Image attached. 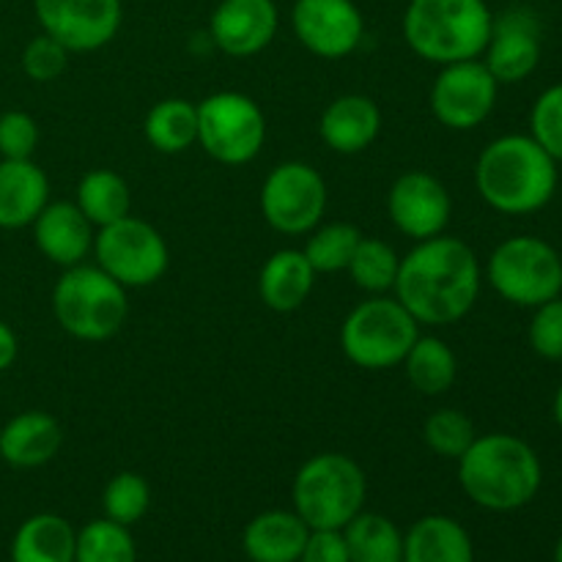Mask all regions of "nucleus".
Segmentation results:
<instances>
[{
	"mask_svg": "<svg viewBox=\"0 0 562 562\" xmlns=\"http://www.w3.org/2000/svg\"><path fill=\"white\" fill-rule=\"evenodd\" d=\"M33 9L42 31L69 53H93L121 27V0H33Z\"/></svg>",
	"mask_w": 562,
	"mask_h": 562,
	"instance_id": "13",
	"label": "nucleus"
},
{
	"mask_svg": "<svg viewBox=\"0 0 562 562\" xmlns=\"http://www.w3.org/2000/svg\"><path fill=\"white\" fill-rule=\"evenodd\" d=\"M77 532L64 516L36 514L11 541V562H75Z\"/></svg>",
	"mask_w": 562,
	"mask_h": 562,
	"instance_id": "25",
	"label": "nucleus"
},
{
	"mask_svg": "<svg viewBox=\"0 0 562 562\" xmlns=\"http://www.w3.org/2000/svg\"><path fill=\"white\" fill-rule=\"evenodd\" d=\"M499 82L483 60H459L442 66L431 88V110L448 130L470 132L492 115Z\"/></svg>",
	"mask_w": 562,
	"mask_h": 562,
	"instance_id": "12",
	"label": "nucleus"
},
{
	"mask_svg": "<svg viewBox=\"0 0 562 562\" xmlns=\"http://www.w3.org/2000/svg\"><path fill=\"white\" fill-rule=\"evenodd\" d=\"M459 481L475 505L494 514H510L536 499L543 467L525 439L486 434L459 459Z\"/></svg>",
	"mask_w": 562,
	"mask_h": 562,
	"instance_id": "2",
	"label": "nucleus"
},
{
	"mask_svg": "<svg viewBox=\"0 0 562 562\" xmlns=\"http://www.w3.org/2000/svg\"><path fill=\"white\" fill-rule=\"evenodd\" d=\"M488 283L505 302L538 307L562 291V258L538 236H510L488 258Z\"/></svg>",
	"mask_w": 562,
	"mask_h": 562,
	"instance_id": "8",
	"label": "nucleus"
},
{
	"mask_svg": "<svg viewBox=\"0 0 562 562\" xmlns=\"http://www.w3.org/2000/svg\"><path fill=\"white\" fill-rule=\"evenodd\" d=\"M16 351H20V340H16L14 329L0 318V373L14 366Z\"/></svg>",
	"mask_w": 562,
	"mask_h": 562,
	"instance_id": "40",
	"label": "nucleus"
},
{
	"mask_svg": "<svg viewBox=\"0 0 562 562\" xmlns=\"http://www.w3.org/2000/svg\"><path fill=\"white\" fill-rule=\"evenodd\" d=\"M395 300L417 324L445 327L475 307L481 294V263L470 245L453 236L423 239L401 258Z\"/></svg>",
	"mask_w": 562,
	"mask_h": 562,
	"instance_id": "1",
	"label": "nucleus"
},
{
	"mask_svg": "<svg viewBox=\"0 0 562 562\" xmlns=\"http://www.w3.org/2000/svg\"><path fill=\"white\" fill-rule=\"evenodd\" d=\"M75 562H137V549L130 536V527L110 521L108 516L88 521L77 532Z\"/></svg>",
	"mask_w": 562,
	"mask_h": 562,
	"instance_id": "30",
	"label": "nucleus"
},
{
	"mask_svg": "<svg viewBox=\"0 0 562 562\" xmlns=\"http://www.w3.org/2000/svg\"><path fill=\"white\" fill-rule=\"evenodd\" d=\"M300 562H351L344 530H311Z\"/></svg>",
	"mask_w": 562,
	"mask_h": 562,
	"instance_id": "39",
	"label": "nucleus"
},
{
	"mask_svg": "<svg viewBox=\"0 0 562 562\" xmlns=\"http://www.w3.org/2000/svg\"><path fill=\"white\" fill-rule=\"evenodd\" d=\"M104 516L110 521H119V525L132 527L135 521H140L146 516L148 505H151V488L143 481L137 472H119L113 481L104 486L102 494Z\"/></svg>",
	"mask_w": 562,
	"mask_h": 562,
	"instance_id": "34",
	"label": "nucleus"
},
{
	"mask_svg": "<svg viewBox=\"0 0 562 562\" xmlns=\"http://www.w3.org/2000/svg\"><path fill=\"white\" fill-rule=\"evenodd\" d=\"M398 263L401 258L395 256V250L387 241L373 239V236H362L346 269H349L351 280H355L362 291L382 294V291H390L395 285Z\"/></svg>",
	"mask_w": 562,
	"mask_h": 562,
	"instance_id": "31",
	"label": "nucleus"
},
{
	"mask_svg": "<svg viewBox=\"0 0 562 562\" xmlns=\"http://www.w3.org/2000/svg\"><path fill=\"white\" fill-rule=\"evenodd\" d=\"M53 313L71 338L97 344L113 338L124 327L130 302L124 285L104 269L77 263L55 283Z\"/></svg>",
	"mask_w": 562,
	"mask_h": 562,
	"instance_id": "6",
	"label": "nucleus"
},
{
	"mask_svg": "<svg viewBox=\"0 0 562 562\" xmlns=\"http://www.w3.org/2000/svg\"><path fill=\"white\" fill-rule=\"evenodd\" d=\"M33 239L44 258L69 269L82 263L86 252L93 247V231L77 203L60 201L47 203L33 220Z\"/></svg>",
	"mask_w": 562,
	"mask_h": 562,
	"instance_id": "18",
	"label": "nucleus"
},
{
	"mask_svg": "<svg viewBox=\"0 0 562 562\" xmlns=\"http://www.w3.org/2000/svg\"><path fill=\"white\" fill-rule=\"evenodd\" d=\"M530 346L543 360H562V300L543 302L530 322Z\"/></svg>",
	"mask_w": 562,
	"mask_h": 562,
	"instance_id": "37",
	"label": "nucleus"
},
{
	"mask_svg": "<svg viewBox=\"0 0 562 562\" xmlns=\"http://www.w3.org/2000/svg\"><path fill=\"white\" fill-rule=\"evenodd\" d=\"M77 206L86 214L88 223L104 228L130 214V187L115 170H91L82 176L80 187H77Z\"/></svg>",
	"mask_w": 562,
	"mask_h": 562,
	"instance_id": "28",
	"label": "nucleus"
},
{
	"mask_svg": "<svg viewBox=\"0 0 562 562\" xmlns=\"http://www.w3.org/2000/svg\"><path fill=\"white\" fill-rule=\"evenodd\" d=\"M66 64H69V49L47 33L31 38L22 49V71L33 82H53L55 77L64 75Z\"/></svg>",
	"mask_w": 562,
	"mask_h": 562,
	"instance_id": "36",
	"label": "nucleus"
},
{
	"mask_svg": "<svg viewBox=\"0 0 562 562\" xmlns=\"http://www.w3.org/2000/svg\"><path fill=\"white\" fill-rule=\"evenodd\" d=\"M420 324L398 300L376 296L360 302L346 316L340 327V346L355 366L368 371H384L404 362L415 340L420 338Z\"/></svg>",
	"mask_w": 562,
	"mask_h": 562,
	"instance_id": "7",
	"label": "nucleus"
},
{
	"mask_svg": "<svg viewBox=\"0 0 562 562\" xmlns=\"http://www.w3.org/2000/svg\"><path fill=\"white\" fill-rule=\"evenodd\" d=\"M274 0H223L209 22V36L234 58H250L272 44L278 33Z\"/></svg>",
	"mask_w": 562,
	"mask_h": 562,
	"instance_id": "17",
	"label": "nucleus"
},
{
	"mask_svg": "<svg viewBox=\"0 0 562 562\" xmlns=\"http://www.w3.org/2000/svg\"><path fill=\"white\" fill-rule=\"evenodd\" d=\"M532 140L554 159L562 162V82L547 88L536 99L530 113Z\"/></svg>",
	"mask_w": 562,
	"mask_h": 562,
	"instance_id": "35",
	"label": "nucleus"
},
{
	"mask_svg": "<svg viewBox=\"0 0 562 562\" xmlns=\"http://www.w3.org/2000/svg\"><path fill=\"white\" fill-rule=\"evenodd\" d=\"M291 25L313 55L327 60L355 53L366 33V22L355 0H296Z\"/></svg>",
	"mask_w": 562,
	"mask_h": 562,
	"instance_id": "14",
	"label": "nucleus"
},
{
	"mask_svg": "<svg viewBox=\"0 0 562 562\" xmlns=\"http://www.w3.org/2000/svg\"><path fill=\"white\" fill-rule=\"evenodd\" d=\"M483 201L499 214H532L558 190V162L532 135H505L488 143L475 165Z\"/></svg>",
	"mask_w": 562,
	"mask_h": 562,
	"instance_id": "3",
	"label": "nucleus"
},
{
	"mask_svg": "<svg viewBox=\"0 0 562 562\" xmlns=\"http://www.w3.org/2000/svg\"><path fill=\"white\" fill-rule=\"evenodd\" d=\"M554 562H562V536H560L558 547H554Z\"/></svg>",
	"mask_w": 562,
	"mask_h": 562,
	"instance_id": "42",
	"label": "nucleus"
},
{
	"mask_svg": "<svg viewBox=\"0 0 562 562\" xmlns=\"http://www.w3.org/2000/svg\"><path fill=\"white\" fill-rule=\"evenodd\" d=\"M362 467L344 453H318L300 467L291 486L294 514L311 530H344L366 508Z\"/></svg>",
	"mask_w": 562,
	"mask_h": 562,
	"instance_id": "5",
	"label": "nucleus"
},
{
	"mask_svg": "<svg viewBox=\"0 0 562 562\" xmlns=\"http://www.w3.org/2000/svg\"><path fill=\"white\" fill-rule=\"evenodd\" d=\"M362 234L349 223H329L322 228H313V236L305 245V258L318 272H340L349 267Z\"/></svg>",
	"mask_w": 562,
	"mask_h": 562,
	"instance_id": "32",
	"label": "nucleus"
},
{
	"mask_svg": "<svg viewBox=\"0 0 562 562\" xmlns=\"http://www.w3.org/2000/svg\"><path fill=\"white\" fill-rule=\"evenodd\" d=\"M64 445L60 423L47 412H22L0 428V459L16 470H33L58 456Z\"/></svg>",
	"mask_w": 562,
	"mask_h": 562,
	"instance_id": "19",
	"label": "nucleus"
},
{
	"mask_svg": "<svg viewBox=\"0 0 562 562\" xmlns=\"http://www.w3.org/2000/svg\"><path fill=\"white\" fill-rule=\"evenodd\" d=\"M423 439L437 456L459 461L470 450V445L475 442L477 434L464 412L439 409L428 415L426 426H423Z\"/></svg>",
	"mask_w": 562,
	"mask_h": 562,
	"instance_id": "33",
	"label": "nucleus"
},
{
	"mask_svg": "<svg viewBox=\"0 0 562 562\" xmlns=\"http://www.w3.org/2000/svg\"><path fill=\"white\" fill-rule=\"evenodd\" d=\"M324 209H327V184L311 165L283 162L272 168L263 181L261 212L278 234H311L322 223Z\"/></svg>",
	"mask_w": 562,
	"mask_h": 562,
	"instance_id": "11",
	"label": "nucleus"
},
{
	"mask_svg": "<svg viewBox=\"0 0 562 562\" xmlns=\"http://www.w3.org/2000/svg\"><path fill=\"white\" fill-rule=\"evenodd\" d=\"M404 368L415 390H420L423 395H442L453 387L459 360L445 340L417 338L409 355L404 357Z\"/></svg>",
	"mask_w": 562,
	"mask_h": 562,
	"instance_id": "29",
	"label": "nucleus"
},
{
	"mask_svg": "<svg viewBox=\"0 0 562 562\" xmlns=\"http://www.w3.org/2000/svg\"><path fill=\"white\" fill-rule=\"evenodd\" d=\"M311 527L294 510H267L245 527V554L250 562H300Z\"/></svg>",
	"mask_w": 562,
	"mask_h": 562,
	"instance_id": "22",
	"label": "nucleus"
},
{
	"mask_svg": "<svg viewBox=\"0 0 562 562\" xmlns=\"http://www.w3.org/2000/svg\"><path fill=\"white\" fill-rule=\"evenodd\" d=\"M492 25L486 0H412L404 11V38L412 53L439 66L483 55Z\"/></svg>",
	"mask_w": 562,
	"mask_h": 562,
	"instance_id": "4",
	"label": "nucleus"
},
{
	"mask_svg": "<svg viewBox=\"0 0 562 562\" xmlns=\"http://www.w3.org/2000/svg\"><path fill=\"white\" fill-rule=\"evenodd\" d=\"M382 130V113L376 102L360 93H346L338 97L322 115L324 143L338 154H360L376 140Z\"/></svg>",
	"mask_w": 562,
	"mask_h": 562,
	"instance_id": "21",
	"label": "nucleus"
},
{
	"mask_svg": "<svg viewBox=\"0 0 562 562\" xmlns=\"http://www.w3.org/2000/svg\"><path fill=\"white\" fill-rule=\"evenodd\" d=\"M38 146V124L22 110H9L0 115V157L31 159Z\"/></svg>",
	"mask_w": 562,
	"mask_h": 562,
	"instance_id": "38",
	"label": "nucleus"
},
{
	"mask_svg": "<svg viewBox=\"0 0 562 562\" xmlns=\"http://www.w3.org/2000/svg\"><path fill=\"white\" fill-rule=\"evenodd\" d=\"M267 140V119L250 97L220 91L198 104V143L223 165H245Z\"/></svg>",
	"mask_w": 562,
	"mask_h": 562,
	"instance_id": "9",
	"label": "nucleus"
},
{
	"mask_svg": "<svg viewBox=\"0 0 562 562\" xmlns=\"http://www.w3.org/2000/svg\"><path fill=\"white\" fill-rule=\"evenodd\" d=\"M49 181L33 159H0V228H25L42 214Z\"/></svg>",
	"mask_w": 562,
	"mask_h": 562,
	"instance_id": "20",
	"label": "nucleus"
},
{
	"mask_svg": "<svg viewBox=\"0 0 562 562\" xmlns=\"http://www.w3.org/2000/svg\"><path fill=\"white\" fill-rule=\"evenodd\" d=\"M316 280V269L302 250H278L263 263L258 291L267 307L278 313H291L305 305Z\"/></svg>",
	"mask_w": 562,
	"mask_h": 562,
	"instance_id": "24",
	"label": "nucleus"
},
{
	"mask_svg": "<svg viewBox=\"0 0 562 562\" xmlns=\"http://www.w3.org/2000/svg\"><path fill=\"white\" fill-rule=\"evenodd\" d=\"M483 53H486L483 64L499 86L527 80L541 60V22L521 5L503 11L494 16L492 36Z\"/></svg>",
	"mask_w": 562,
	"mask_h": 562,
	"instance_id": "16",
	"label": "nucleus"
},
{
	"mask_svg": "<svg viewBox=\"0 0 562 562\" xmlns=\"http://www.w3.org/2000/svg\"><path fill=\"white\" fill-rule=\"evenodd\" d=\"M554 420H558V426L562 428V384H560L558 395H554Z\"/></svg>",
	"mask_w": 562,
	"mask_h": 562,
	"instance_id": "41",
	"label": "nucleus"
},
{
	"mask_svg": "<svg viewBox=\"0 0 562 562\" xmlns=\"http://www.w3.org/2000/svg\"><path fill=\"white\" fill-rule=\"evenodd\" d=\"M97 267L104 269L124 289H146L168 272V245L146 220L126 214L119 223L99 228L93 236Z\"/></svg>",
	"mask_w": 562,
	"mask_h": 562,
	"instance_id": "10",
	"label": "nucleus"
},
{
	"mask_svg": "<svg viewBox=\"0 0 562 562\" xmlns=\"http://www.w3.org/2000/svg\"><path fill=\"white\" fill-rule=\"evenodd\" d=\"M404 562H475V547L461 521L423 516L404 532Z\"/></svg>",
	"mask_w": 562,
	"mask_h": 562,
	"instance_id": "23",
	"label": "nucleus"
},
{
	"mask_svg": "<svg viewBox=\"0 0 562 562\" xmlns=\"http://www.w3.org/2000/svg\"><path fill=\"white\" fill-rule=\"evenodd\" d=\"M143 132L159 154L187 151L198 143V104L187 99H162L148 110Z\"/></svg>",
	"mask_w": 562,
	"mask_h": 562,
	"instance_id": "27",
	"label": "nucleus"
},
{
	"mask_svg": "<svg viewBox=\"0 0 562 562\" xmlns=\"http://www.w3.org/2000/svg\"><path fill=\"white\" fill-rule=\"evenodd\" d=\"M387 209L390 220L401 234L423 241L434 239L448 228L453 203H450L442 181L434 179L426 170H409V173L395 179L387 198Z\"/></svg>",
	"mask_w": 562,
	"mask_h": 562,
	"instance_id": "15",
	"label": "nucleus"
},
{
	"mask_svg": "<svg viewBox=\"0 0 562 562\" xmlns=\"http://www.w3.org/2000/svg\"><path fill=\"white\" fill-rule=\"evenodd\" d=\"M351 562H404V532L387 516L360 510L344 527Z\"/></svg>",
	"mask_w": 562,
	"mask_h": 562,
	"instance_id": "26",
	"label": "nucleus"
}]
</instances>
